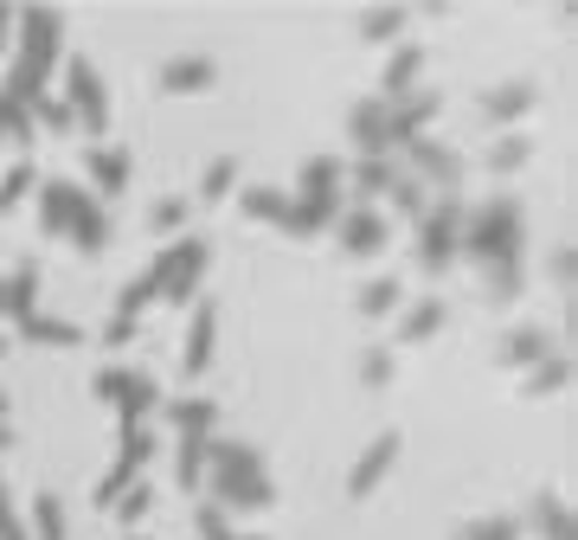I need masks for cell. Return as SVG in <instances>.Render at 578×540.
Returning a JSON list of instances; mask_svg holds the SVG:
<instances>
[{"mask_svg":"<svg viewBox=\"0 0 578 540\" xmlns=\"http://www.w3.org/2000/svg\"><path fill=\"white\" fill-rule=\"evenodd\" d=\"M206 264H212V258H206V238H174V245L154 258V270H161V296H167V303H187Z\"/></svg>","mask_w":578,"mask_h":540,"instance_id":"8","label":"cell"},{"mask_svg":"<svg viewBox=\"0 0 578 540\" xmlns=\"http://www.w3.org/2000/svg\"><path fill=\"white\" fill-rule=\"evenodd\" d=\"M7 444H13V431H7V424H0V451H7Z\"/></svg>","mask_w":578,"mask_h":540,"instance_id":"49","label":"cell"},{"mask_svg":"<svg viewBox=\"0 0 578 540\" xmlns=\"http://www.w3.org/2000/svg\"><path fill=\"white\" fill-rule=\"evenodd\" d=\"M572 380V360H566V347H559V354H546V360H539V367H527V392H559V386Z\"/></svg>","mask_w":578,"mask_h":540,"instance_id":"32","label":"cell"},{"mask_svg":"<svg viewBox=\"0 0 578 540\" xmlns=\"http://www.w3.org/2000/svg\"><path fill=\"white\" fill-rule=\"evenodd\" d=\"M33 136V110H26V97H13L7 84H0V136Z\"/></svg>","mask_w":578,"mask_h":540,"instance_id":"38","label":"cell"},{"mask_svg":"<svg viewBox=\"0 0 578 540\" xmlns=\"http://www.w3.org/2000/svg\"><path fill=\"white\" fill-rule=\"evenodd\" d=\"M167 419H174L181 438L206 444V438H212V424H219V406H212V399H174V406H167Z\"/></svg>","mask_w":578,"mask_h":540,"instance_id":"24","label":"cell"},{"mask_svg":"<svg viewBox=\"0 0 578 540\" xmlns=\"http://www.w3.org/2000/svg\"><path fill=\"white\" fill-rule=\"evenodd\" d=\"M462 258L482 270L489 296L508 303L521 296V245H527V219H521V199L514 193H489L476 213H462Z\"/></svg>","mask_w":578,"mask_h":540,"instance_id":"1","label":"cell"},{"mask_svg":"<svg viewBox=\"0 0 578 540\" xmlns=\"http://www.w3.org/2000/svg\"><path fill=\"white\" fill-rule=\"evenodd\" d=\"M553 277H559V283H572V245H559V251H553Z\"/></svg>","mask_w":578,"mask_h":540,"instance_id":"46","label":"cell"},{"mask_svg":"<svg viewBox=\"0 0 578 540\" xmlns=\"http://www.w3.org/2000/svg\"><path fill=\"white\" fill-rule=\"evenodd\" d=\"M418 72H424V45H392V58H385V72H380V104H392V97H405L412 84H418Z\"/></svg>","mask_w":578,"mask_h":540,"instance_id":"19","label":"cell"},{"mask_svg":"<svg viewBox=\"0 0 578 540\" xmlns=\"http://www.w3.org/2000/svg\"><path fill=\"white\" fill-rule=\"evenodd\" d=\"M457 540H521V521H514V515H482V521Z\"/></svg>","mask_w":578,"mask_h":540,"instance_id":"41","label":"cell"},{"mask_svg":"<svg viewBox=\"0 0 578 540\" xmlns=\"http://www.w3.org/2000/svg\"><path fill=\"white\" fill-rule=\"evenodd\" d=\"M84 168H90V181H97L103 193L129 187V149H122V142H97V149L84 154Z\"/></svg>","mask_w":578,"mask_h":540,"instance_id":"22","label":"cell"},{"mask_svg":"<svg viewBox=\"0 0 578 540\" xmlns=\"http://www.w3.org/2000/svg\"><path fill=\"white\" fill-rule=\"evenodd\" d=\"M392 181H399V168H392L385 154H360V161H353V199H347V206H373V193H385Z\"/></svg>","mask_w":578,"mask_h":540,"instance_id":"23","label":"cell"},{"mask_svg":"<svg viewBox=\"0 0 578 540\" xmlns=\"http://www.w3.org/2000/svg\"><path fill=\"white\" fill-rule=\"evenodd\" d=\"M444 110V97L437 90H424V84H412L405 97H392L385 104V149H405V142H418L424 136V122Z\"/></svg>","mask_w":578,"mask_h":540,"instance_id":"10","label":"cell"},{"mask_svg":"<svg viewBox=\"0 0 578 540\" xmlns=\"http://www.w3.org/2000/svg\"><path fill=\"white\" fill-rule=\"evenodd\" d=\"M0 424H7V392H0Z\"/></svg>","mask_w":578,"mask_h":540,"instance_id":"50","label":"cell"},{"mask_svg":"<svg viewBox=\"0 0 578 540\" xmlns=\"http://www.w3.org/2000/svg\"><path fill=\"white\" fill-rule=\"evenodd\" d=\"M534 528L546 540H572V508H566V496H553V489H546V496L534 501Z\"/></svg>","mask_w":578,"mask_h":540,"instance_id":"28","label":"cell"},{"mask_svg":"<svg viewBox=\"0 0 578 540\" xmlns=\"http://www.w3.org/2000/svg\"><path fill=\"white\" fill-rule=\"evenodd\" d=\"M399 296H405V277H399V270H385V277H373V283L360 290V315H392Z\"/></svg>","mask_w":578,"mask_h":540,"instance_id":"27","label":"cell"},{"mask_svg":"<svg viewBox=\"0 0 578 540\" xmlns=\"http://www.w3.org/2000/svg\"><path fill=\"white\" fill-rule=\"evenodd\" d=\"M65 110L84 129H110V90H103L90 58H65Z\"/></svg>","mask_w":578,"mask_h":540,"instance_id":"7","label":"cell"},{"mask_svg":"<svg viewBox=\"0 0 578 540\" xmlns=\"http://www.w3.org/2000/svg\"><path fill=\"white\" fill-rule=\"evenodd\" d=\"M405 161H412V181H437V187H457L462 161L450 142H437V136H418V142H405Z\"/></svg>","mask_w":578,"mask_h":540,"instance_id":"13","label":"cell"},{"mask_svg":"<svg viewBox=\"0 0 578 540\" xmlns=\"http://www.w3.org/2000/svg\"><path fill=\"white\" fill-rule=\"evenodd\" d=\"M39 226L77 238L84 251H103L110 245V206H97L84 187L72 181H39Z\"/></svg>","mask_w":578,"mask_h":540,"instance_id":"3","label":"cell"},{"mask_svg":"<svg viewBox=\"0 0 578 540\" xmlns=\"http://www.w3.org/2000/svg\"><path fill=\"white\" fill-rule=\"evenodd\" d=\"M7 521H13V501H7V483H0V534H7Z\"/></svg>","mask_w":578,"mask_h":540,"instance_id":"47","label":"cell"},{"mask_svg":"<svg viewBox=\"0 0 578 540\" xmlns=\"http://www.w3.org/2000/svg\"><path fill=\"white\" fill-rule=\"evenodd\" d=\"M462 206L457 193H444V199H430L418 219V264L424 270H450V258H457V238H462Z\"/></svg>","mask_w":578,"mask_h":540,"instance_id":"5","label":"cell"},{"mask_svg":"<svg viewBox=\"0 0 578 540\" xmlns=\"http://www.w3.org/2000/svg\"><path fill=\"white\" fill-rule=\"evenodd\" d=\"M33 187H39V168H33V161H13V168H7V181H0V213H7V206H20Z\"/></svg>","mask_w":578,"mask_h":540,"instance_id":"35","label":"cell"},{"mask_svg":"<svg viewBox=\"0 0 578 540\" xmlns=\"http://www.w3.org/2000/svg\"><path fill=\"white\" fill-rule=\"evenodd\" d=\"M39 315V264H13L0 277V322H26Z\"/></svg>","mask_w":578,"mask_h":540,"instance_id":"16","label":"cell"},{"mask_svg":"<svg viewBox=\"0 0 578 540\" xmlns=\"http://www.w3.org/2000/svg\"><path fill=\"white\" fill-rule=\"evenodd\" d=\"M187 213H193V199H181V193H167V199H154L149 226H154V231H174V226H187Z\"/></svg>","mask_w":578,"mask_h":540,"instance_id":"40","label":"cell"},{"mask_svg":"<svg viewBox=\"0 0 578 540\" xmlns=\"http://www.w3.org/2000/svg\"><path fill=\"white\" fill-rule=\"evenodd\" d=\"M444 328V296H418V303H405L399 315V342H430Z\"/></svg>","mask_w":578,"mask_h":540,"instance_id":"25","label":"cell"},{"mask_svg":"<svg viewBox=\"0 0 578 540\" xmlns=\"http://www.w3.org/2000/svg\"><path fill=\"white\" fill-rule=\"evenodd\" d=\"M90 386H97V392L116 406V424H122V431H135V424L161 406V386H154L149 374H129V367H103Z\"/></svg>","mask_w":578,"mask_h":540,"instance_id":"6","label":"cell"},{"mask_svg":"<svg viewBox=\"0 0 578 540\" xmlns=\"http://www.w3.org/2000/svg\"><path fill=\"white\" fill-rule=\"evenodd\" d=\"M149 515V489H122L116 496V521H142Z\"/></svg>","mask_w":578,"mask_h":540,"instance_id":"45","label":"cell"},{"mask_svg":"<svg viewBox=\"0 0 578 540\" xmlns=\"http://www.w3.org/2000/svg\"><path fill=\"white\" fill-rule=\"evenodd\" d=\"M534 97H539L534 77H508L495 90H482V122H521V116L534 110Z\"/></svg>","mask_w":578,"mask_h":540,"instance_id":"15","label":"cell"},{"mask_svg":"<svg viewBox=\"0 0 578 540\" xmlns=\"http://www.w3.org/2000/svg\"><path fill=\"white\" fill-rule=\"evenodd\" d=\"M347 136L360 142V154H392V149H385V104H380V97H360V104H353Z\"/></svg>","mask_w":578,"mask_h":540,"instance_id":"21","label":"cell"},{"mask_svg":"<svg viewBox=\"0 0 578 540\" xmlns=\"http://www.w3.org/2000/svg\"><path fill=\"white\" fill-rule=\"evenodd\" d=\"M13 33H20V52H13L7 90L33 104L39 90H45V72L58 65V45H65V20H58V13H26V20H13Z\"/></svg>","mask_w":578,"mask_h":540,"instance_id":"4","label":"cell"},{"mask_svg":"<svg viewBox=\"0 0 578 540\" xmlns=\"http://www.w3.org/2000/svg\"><path fill=\"white\" fill-rule=\"evenodd\" d=\"M135 540H142V534H135Z\"/></svg>","mask_w":578,"mask_h":540,"instance_id":"51","label":"cell"},{"mask_svg":"<svg viewBox=\"0 0 578 540\" xmlns=\"http://www.w3.org/2000/svg\"><path fill=\"white\" fill-rule=\"evenodd\" d=\"M360 33H367V39H392V33H405V13H399V7H385V13H367V20H360Z\"/></svg>","mask_w":578,"mask_h":540,"instance_id":"44","label":"cell"},{"mask_svg":"<svg viewBox=\"0 0 578 540\" xmlns=\"http://www.w3.org/2000/svg\"><path fill=\"white\" fill-rule=\"evenodd\" d=\"M33 104H39V122H45V129H65V122H72V110H65V97H58V90H52V84H45V90H39V97H33Z\"/></svg>","mask_w":578,"mask_h":540,"instance_id":"42","label":"cell"},{"mask_svg":"<svg viewBox=\"0 0 578 540\" xmlns=\"http://www.w3.org/2000/svg\"><path fill=\"white\" fill-rule=\"evenodd\" d=\"M219 77V65H212V52H181V58H167L161 65V90H199V84H212Z\"/></svg>","mask_w":578,"mask_h":540,"instance_id":"20","label":"cell"},{"mask_svg":"<svg viewBox=\"0 0 578 540\" xmlns=\"http://www.w3.org/2000/svg\"><path fill=\"white\" fill-rule=\"evenodd\" d=\"M33 534L39 540H65V508H58V496L33 501Z\"/></svg>","mask_w":578,"mask_h":540,"instance_id":"39","label":"cell"},{"mask_svg":"<svg viewBox=\"0 0 578 540\" xmlns=\"http://www.w3.org/2000/svg\"><path fill=\"white\" fill-rule=\"evenodd\" d=\"M206 463H212V501L219 508H270L276 501V483H270L264 469V451H251V444H238V438H212L206 444Z\"/></svg>","mask_w":578,"mask_h":540,"instance_id":"2","label":"cell"},{"mask_svg":"<svg viewBox=\"0 0 578 540\" xmlns=\"http://www.w3.org/2000/svg\"><path fill=\"white\" fill-rule=\"evenodd\" d=\"M347 213V193H290V213H283V231H296V238H308V231L335 226Z\"/></svg>","mask_w":578,"mask_h":540,"instance_id":"12","label":"cell"},{"mask_svg":"<svg viewBox=\"0 0 578 540\" xmlns=\"http://www.w3.org/2000/svg\"><path fill=\"white\" fill-rule=\"evenodd\" d=\"M154 451H161V444H154V431H149V424L122 431V451H116V463L103 469V483H97V501L110 508V501L122 496V489H135V476L149 469V457H154Z\"/></svg>","mask_w":578,"mask_h":540,"instance_id":"9","label":"cell"},{"mask_svg":"<svg viewBox=\"0 0 578 540\" xmlns=\"http://www.w3.org/2000/svg\"><path fill=\"white\" fill-rule=\"evenodd\" d=\"M546 354H559V335H553V328H539V322L508 328V342H501V360H508V367H539Z\"/></svg>","mask_w":578,"mask_h":540,"instance_id":"18","label":"cell"},{"mask_svg":"<svg viewBox=\"0 0 578 540\" xmlns=\"http://www.w3.org/2000/svg\"><path fill=\"white\" fill-rule=\"evenodd\" d=\"M206 444H212V438H206ZM206 444L181 438V451H174V476H181V489H199V483H206Z\"/></svg>","mask_w":578,"mask_h":540,"instance_id":"34","label":"cell"},{"mask_svg":"<svg viewBox=\"0 0 578 540\" xmlns=\"http://www.w3.org/2000/svg\"><path fill=\"white\" fill-rule=\"evenodd\" d=\"M20 335H26V342H58V347L84 342V328H77V322H58V315H26V322H20Z\"/></svg>","mask_w":578,"mask_h":540,"instance_id":"30","label":"cell"},{"mask_svg":"<svg viewBox=\"0 0 578 540\" xmlns=\"http://www.w3.org/2000/svg\"><path fill=\"white\" fill-rule=\"evenodd\" d=\"M296 193H341V161H335V154H308L303 161V187Z\"/></svg>","mask_w":578,"mask_h":540,"instance_id":"33","label":"cell"},{"mask_svg":"<svg viewBox=\"0 0 578 540\" xmlns=\"http://www.w3.org/2000/svg\"><path fill=\"white\" fill-rule=\"evenodd\" d=\"M335 231H341L347 258H367V251H380L385 245V213H373V206H347L341 219H335Z\"/></svg>","mask_w":578,"mask_h":540,"instance_id":"14","label":"cell"},{"mask_svg":"<svg viewBox=\"0 0 578 540\" xmlns=\"http://www.w3.org/2000/svg\"><path fill=\"white\" fill-rule=\"evenodd\" d=\"M238 213H244V219H258V226H283V213H290V193L283 187H244L238 193Z\"/></svg>","mask_w":578,"mask_h":540,"instance_id":"26","label":"cell"},{"mask_svg":"<svg viewBox=\"0 0 578 540\" xmlns=\"http://www.w3.org/2000/svg\"><path fill=\"white\" fill-rule=\"evenodd\" d=\"M360 380H367V386L392 380V347H367V354H360Z\"/></svg>","mask_w":578,"mask_h":540,"instance_id":"43","label":"cell"},{"mask_svg":"<svg viewBox=\"0 0 578 540\" xmlns=\"http://www.w3.org/2000/svg\"><path fill=\"white\" fill-rule=\"evenodd\" d=\"M7 39H13V13L0 7V52H7Z\"/></svg>","mask_w":578,"mask_h":540,"instance_id":"48","label":"cell"},{"mask_svg":"<svg viewBox=\"0 0 578 540\" xmlns=\"http://www.w3.org/2000/svg\"><path fill=\"white\" fill-rule=\"evenodd\" d=\"M527 154H534L527 136H501L495 149H489V168H495V174H514V168H527Z\"/></svg>","mask_w":578,"mask_h":540,"instance_id":"36","label":"cell"},{"mask_svg":"<svg viewBox=\"0 0 578 540\" xmlns=\"http://www.w3.org/2000/svg\"><path fill=\"white\" fill-rule=\"evenodd\" d=\"M399 451H405V431H399V424H385L380 438H373V444L353 457V469H347V496H367L385 469H392V457H399Z\"/></svg>","mask_w":578,"mask_h":540,"instance_id":"11","label":"cell"},{"mask_svg":"<svg viewBox=\"0 0 578 540\" xmlns=\"http://www.w3.org/2000/svg\"><path fill=\"white\" fill-rule=\"evenodd\" d=\"M231 187H238V154H219V161L199 174V206H219Z\"/></svg>","mask_w":578,"mask_h":540,"instance_id":"29","label":"cell"},{"mask_svg":"<svg viewBox=\"0 0 578 540\" xmlns=\"http://www.w3.org/2000/svg\"><path fill=\"white\" fill-rule=\"evenodd\" d=\"M392 206H399V213H405V219H424V206H430V193H424V181H412V174H399V181H392Z\"/></svg>","mask_w":578,"mask_h":540,"instance_id":"37","label":"cell"},{"mask_svg":"<svg viewBox=\"0 0 578 540\" xmlns=\"http://www.w3.org/2000/svg\"><path fill=\"white\" fill-rule=\"evenodd\" d=\"M193 528H199V540H270V534H238L219 501H199V508H193Z\"/></svg>","mask_w":578,"mask_h":540,"instance_id":"31","label":"cell"},{"mask_svg":"<svg viewBox=\"0 0 578 540\" xmlns=\"http://www.w3.org/2000/svg\"><path fill=\"white\" fill-rule=\"evenodd\" d=\"M212 342H219V303L206 296V303H193V328H187V360H181V367H187L193 380H199V374L212 367Z\"/></svg>","mask_w":578,"mask_h":540,"instance_id":"17","label":"cell"}]
</instances>
